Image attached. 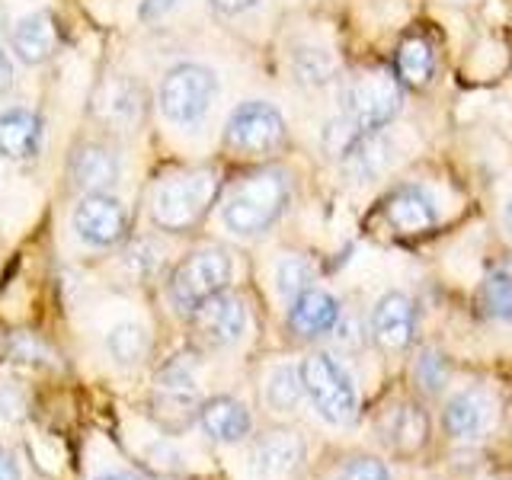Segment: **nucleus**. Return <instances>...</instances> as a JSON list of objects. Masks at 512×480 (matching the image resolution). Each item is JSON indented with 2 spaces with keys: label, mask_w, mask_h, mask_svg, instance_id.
<instances>
[{
  "label": "nucleus",
  "mask_w": 512,
  "mask_h": 480,
  "mask_svg": "<svg viewBox=\"0 0 512 480\" xmlns=\"http://www.w3.org/2000/svg\"><path fill=\"white\" fill-rule=\"evenodd\" d=\"M448 359L442 356L439 349H423L420 352V359H416L413 365V381H416V388H420L423 394H442L445 391V384H448Z\"/></svg>",
  "instance_id": "obj_28"
},
{
  "label": "nucleus",
  "mask_w": 512,
  "mask_h": 480,
  "mask_svg": "<svg viewBox=\"0 0 512 480\" xmlns=\"http://www.w3.org/2000/svg\"><path fill=\"white\" fill-rule=\"evenodd\" d=\"M199 381L192 375V362L176 356L160 368L151 394V416L164 432H183L199 420Z\"/></svg>",
  "instance_id": "obj_7"
},
{
  "label": "nucleus",
  "mask_w": 512,
  "mask_h": 480,
  "mask_svg": "<svg viewBox=\"0 0 512 480\" xmlns=\"http://www.w3.org/2000/svg\"><path fill=\"white\" fill-rule=\"evenodd\" d=\"M496 416H500V404H496L493 391L484 388V384H471V388H461L445 400L442 432L461 445L480 442L493 432Z\"/></svg>",
  "instance_id": "obj_10"
},
{
  "label": "nucleus",
  "mask_w": 512,
  "mask_h": 480,
  "mask_svg": "<svg viewBox=\"0 0 512 480\" xmlns=\"http://www.w3.org/2000/svg\"><path fill=\"white\" fill-rule=\"evenodd\" d=\"M480 311L496 324H512V269L493 266L480 282Z\"/></svg>",
  "instance_id": "obj_23"
},
{
  "label": "nucleus",
  "mask_w": 512,
  "mask_h": 480,
  "mask_svg": "<svg viewBox=\"0 0 512 480\" xmlns=\"http://www.w3.org/2000/svg\"><path fill=\"white\" fill-rule=\"evenodd\" d=\"M218 93V77L202 64H176L160 84V109L173 125H199L212 109Z\"/></svg>",
  "instance_id": "obj_8"
},
{
  "label": "nucleus",
  "mask_w": 512,
  "mask_h": 480,
  "mask_svg": "<svg viewBox=\"0 0 512 480\" xmlns=\"http://www.w3.org/2000/svg\"><path fill=\"white\" fill-rule=\"evenodd\" d=\"M263 397L269 410L276 413H295L304 400V384H301V372L295 365H276L266 378Z\"/></svg>",
  "instance_id": "obj_25"
},
{
  "label": "nucleus",
  "mask_w": 512,
  "mask_h": 480,
  "mask_svg": "<svg viewBox=\"0 0 512 480\" xmlns=\"http://www.w3.org/2000/svg\"><path fill=\"white\" fill-rule=\"evenodd\" d=\"M381 439L388 442L394 452L413 455L420 452L429 439V416L416 400H400L381 420Z\"/></svg>",
  "instance_id": "obj_20"
},
{
  "label": "nucleus",
  "mask_w": 512,
  "mask_h": 480,
  "mask_svg": "<svg viewBox=\"0 0 512 480\" xmlns=\"http://www.w3.org/2000/svg\"><path fill=\"white\" fill-rule=\"evenodd\" d=\"M256 4H260V0H212V7L224 16H237V13L256 7Z\"/></svg>",
  "instance_id": "obj_34"
},
{
  "label": "nucleus",
  "mask_w": 512,
  "mask_h": 480,
  "mask_svg": "<svg viewBox=\"0 0 512 480\" xmlns=\"http://www.w3.org/2000/svg\"><path fill=\"white\" fill-rule=\"evenodd\" d=\"M10 42H13V52H16V58H20V61H26V64L48 61V58L55 55V48H58L55 16L42 13V10L23 16V20L13 26Z\"/></svg>",
  "instance_id": "obj_22"
},
{
  "label": "nucleus",
  "mask_w": 512,
  "mask_h": 480,
  "mask_svg": "<svg viewBox=\"0 0 512 480\" xmlns=\"http://www.w3.org/2000/svg\"><path fill=\"white\" fill-rule=\"evenodd\" d=\"M173 7H176V0H141L138 16L144 23H157V20H164Z\"/></svg>",
  "instance_id": "obj_33"
},
{
  "label": "nucleus",
  "mask_w": 512,
  "mask_h": 480,
  "mask_svg": "<svg viewBox=\"0 0 512 480\" xmlns=\"http://www.w3.org/2000/svg\"><path fill=\"white\" fill-rule=\"evenodd\" d=\"M304 397L311 400L314 410L333 426H349L359 416V391L352 384L346 365L330 356V352H311L298 365Z\"/></svg>",
  "instance_id": "obj_4"
},
{
  "label": "nucleus",
  "mask_w": 512,
  "mask_h": 480,
  "mask_svg": "<svg viewBox=\"0 0 512 480\" xmlns=\"http://www.w3.org/2000/svg\"><path fill=\"white\" fill-rule=\"evenodd\" d=\"M93 112L112 132H135L148 112V96L132 77H106L93 93Z\"/></svg>",
  "instance_id": "obj_13"
},
{
  "label": "nucleus",
  "mask_w": 512,
  "mask_h": 480,
  "mask_svg": "<svg viewBox=\"0 0 512 480\" xmlns=\"http://www.w3.org/2000/svg\"><path fill=\"white\" fill-rule=\"evenodd\" d=\"M7 36V13H4V7H0V39Z\"/></svg>",
  "instance_id": "obj_39"
},
{
  "label": "nucleus",
  "mask_w": 512,
  "mask_h": 480,
  "mask_svg": "<svg viewBox=\"0 0 512 480\" xmlns=\"http://www.w3.org/2000/svg\"><path fill=\"white\" fill-rule=\"evenodd\" d=\"M199 423L215 442H244L253 429L250 410L234 397H212L199 407Z\"/></svg>",
  "instance_id": "obj_21"
},
{
  "label": "nucleus",
  "mask_w": 512,
  "mask_h": 480,
  "mask_svg": "<svg viewBox=\"0 0 512 480\" xmlns=\"http://www.w3.org/2000/svg\"><path fill=\"white\" fill-rule=\"evenodd\" d=\"M400 106H404V90H400L397 77L384 68L356 71L340 87V116L365 132H378V128L391 125Z\"/></svg>",
  "instance_id": "obj_5"
},
{
  "label": "nucleus",
  "mask_w": 512,
  "mask_h": 480,
  "mask_svg": "<svg viewBox=\"0 0 512 480\" xmlns=\"http://www.w3.org/2000/svg\"><path fill=\"white\" fill-rule=\"evenodd\" d=\"M247 464L260 480L292 477L304 464V439L295 429H269L260 439H253Z\"/></svg>",
  "instance_id": "obj_14"
},
{
  "label": "nucleus",
  "mask_w": 512,
  "mask_h": 480,
  "mask_svg": "<svg viewBox=\"0 0 512 480\" xmlns=\"http://www.w3.org/2000/svg\"><path fill=\"white\" fill-rule=\"evenodd\" d=\"M340 480H391V471L384 468V461L372 455H356L343 464Z\"/></svg>",
  "instance_id": "obj_32"
},
{
  "label": "nucleus",
  "mask_w": 512,
  "mask_h": 480,
  "mask_svg": "<svg viewBox=\"0 0 512 480\" xmlns=\"http://www.w3.org/2000/svg\"><path fill=\"white\" fill-rule=\"evenodd\" d=\"M372 340L388 352H407L416 340V304L404 292H388L372 308Z\"/></svg>",
  "instance_id": "obj_15"
},
{
  "label": "nucleus",
  "mask_w": 512,
  "mask_h": 480,
  "mask_svg": "<svg viewBox=\"0 0 512 480\" xmlns=\"http://www.w3.org/2000/svg\"><path fill=\"white\" fill-rule=\"evenodd\" d=\"M20 464H16V458L7 452L4 445H0V480H20Z\"/></svg>",
  "instance_id": "obj_35"
},
{
  "label": "nucleus",
  "mask_w": 512,
  "mask_h": 480,
  "mask_svg": "<svg viewBox=\"0 0 512 480\" xmlns=\"http://www.w3.org/2000/svg\"><path fill=\"white\" fill-rule=\"evenodd\" d=\"M343 308L330 292L324 288H308L298 298H292V308H288V330L301 340H317V336L333 333V327L340 324Z\"/></svg>",
  "instance_id": "obj_17"
},
{
  "label": "nucleus",
  "mask_w": 512,
  "mask_h": 480,
  "mask_svg": "<svg viewBox=\"0 0 512 480\" xmlns=\"http://www.w3.org/2000/svg\"><path fill=\"white\" fill-rule=\"evenodd\" d=\"M285 119L276 106L263 100L240 103L228 125H224V148L237 157H263L276 154L285 144Z\"/></svg>",
  "instance_id": "obj_9"
},
{
  "label": "nucleus",
  "mask_w": 512,
  "mask_h": 480,
  "mask_svg": "<svg viewBox=\"0 0 512 480\" xmlns=\"http://www.w3.org/2000/svg\"><path fill=\"white\" fill-rule=\"evenodd\" d=\"M125 266L135 272V279H151L154 269L160 266V250L154 240H135L125 250Z\"/></svg>",
  "instance_id": "obj_31"
},
{
  "label": "nucleus",
  "mask_w": 512,
  "mask_h": 480,
  "mask_svg": "<svg viewBox=\"0 0 512 480\" xmlns=\"http://www.w3.org/2000/svg\"><path fill=\"white\" fill-rule=\"evenodd\" d=\"M311 282H314V266L304 260V256H285V260L276 266L279 295H285L288 301L298 298L301 292H308Z\"/></svg>",
  "instance_id": "obj_29"
},
{
  "label": "nucleus",
  "mask_w": 512,
  "mask_h": 480,
  "mask_svg": "<svg viewBox=\"0 0 512 480\" xmlns=\"http://www.w3.org/2000/svg\"><path fill=\"white\" fill-rule=\"evenodd\" d=\"M45 125L39 112L13 106L0 112V154L7 160H32L42 148Z\"/></svg>",
  "instance_id": "obj_19"
},
{
  "label": "nucleus",
  "mask_w": 512,
  "mask_h": 480,
  "mask_svg": "<svg viewBox=\"0 0 512 480\" xmlns=\"http://www.w3.org/2000/svg\"><path fill=\"white\" fill-rule=\"evenodd\" d=\"M320 144H324V151L333 164L343 170L346 180H356V183L375 180V176H381L394 160V144L384 135V128L365 132V128L352 125L343 116L324 125Z\"/></svg>",
  "instance_id": "obj_3"
},
{
  "label": "nucleus",
  "mask_w": 512,
  "mask_h": 480,
  "mask_svg": "<svg viewBox=\"0 0 512 480\" xmlns=\"http://www.w3.org/2000/svg\"><path fill=\"white\" fill-rule=\"evenodd\" d=\"M192 320V336L205 349H228L234 346L247 330V304L234 292H218L208 301H202L196 311L189 314Z\"/></svg>",
  "instance_id": "obj_11"
},
{
  "label": "nucleus",
  "mask_w": 512,
  "mask_h": 480,
  "mask_svg": "<svg viewBox=\"0 0 512 480\" xmlns=\"http://www.w3.org/2000/svg\"><path fill=\"white\" fill-rule=\"evenodd\" d=\"M384 218L400 234H423L439 221V208L423 186H400L384 202Z\"/></svg>",
  "instance_id": "obj_18"
},
{
  "label": "nucleus",
  "mask_w": 512,
  "mask_h": 480,
  "mask_svg": "<svg viewBox=\"0 0 512 480\" xmlns=\"http://www.w3.org/2000/svg\"><path fill=\"white\" fill-rule=\"evenodd\" d=\"M96 480H138L135 474H103V477H96Z\"/></svg>",
  "instance_id": "obj_38"
},
{
  "label": "nucleus",
  "mask_w": 512,
  "mask_h": 480,
  "mask_svg": "<svg viewBox=\"0 0 512 480\" xmlns=\"http://www.w3.org/2000/svg\"><path fill=\"white\" fill-rule=\"evenodd\" d=\"M231 282V256L221 247H205L189 253L186 260L170 272L167 298L180 314H192L202 301L224 292Z\"/></svg>",
  "instance_id": "obj_6"
},
{
  "label": "nucleus",
  "mask_w": 512,
  "mask_h": 480,
  "mask_svg": "<svg viewBox=\"0 0 512 480\" xmlns=\"http://www.w3.org/2000/svg\"><path fill=\"white\" fill-rule=\"evenodd\" d=\"M500 221H503V231H506V237L512 240V192H509V196H506V202H503Z\"/></svg>",
  "instance_id": "obj_37"
},
{
  "label": "nucleus",
  "mask_w": 512,
  "mask_h": 480,
  "mask_svg": "<svg viewBox=\"0 0 512 480\" xmlns=\"http://www.w3.org/2000/svg\"><path fill=\"white\" fill-rule=\"evenodd\" d=\"M106 349L116 365H138L151 352V333L141 324H119L106 336Z\"/></svg>",
  "instance_id": "obj_26"
},
{
  "label": "nucleus",
  "mask_w": 512,
  "mask_h": 480,
  "mask_svg": "<svg viewBox=\"0 0 512 480\" xmlns=\"http://www.w3.org/2000/svg\"><path fill=\"white\" fill-rule=\"evenodd\" d=\"M218 196V173L212 167L183 170L160 180L151 199V215L157 228L170 234H186L202 221L208 205Z\"/></svg>",
  "instance_id": "obj_2"
},
{
  "label": "nucleus",
  "mask_w": 512,
  "mask_h": 480,
  "mask_svg": "<svg viewBox=\"0 0 512 480\" xmlns=\"http://www.w3.org/2000/svg\"><path fill=\"white\" fill-rule=\"evenodd\" d=\"M288 199H292L288 173L260 170L231 189L228 202L221 208V218L228 224V231H234L237 237H260L285 215Z\"/></svg>",
  "instance_id": "obj_1"
},
{
  "label": "nucleus",
  "mask_w": 512,
  "mask_h": 480,
  "mask_svg": "<svg viewBox=\"0 0 512 480\" xmlns=\"http://www.w3.org/2000/svg\"><path fill=\"white\" fill-rule=\"evenodd\" d=\"M10 87H13V61L4 48H0V96H4Z\"/></svg>",
  "instance_id": "obj_36"
},
{
  "label": "nucleus",
  "mask_w": 512,
  "mask_h": 480,
  "mask_svg": "<svg viewBox=\"0 0 512 480\" xmlns=\"http://www.w3.org/2000/svg\"><path fill=\"white\" fill-rule=\"evenodd\" d=\"M68 173L71 183L84 192H109L119 183L122 176V164L119 154L109 148L103 141H80L71 160H68Z\"/></svg>",
  "instance_id": "obj_16"
},
{
  "label": "nucleus",
  "mask_w": 512,
  "mask_h": 480,
  "mask_svg": "<svg viewBox=\"0 0 512 480\" xmlns=\"http://www.w3.org/2000/svg\"><path fill=\"white\" fill-rule=\"evenodd\" d=\"M432 68H436V61H432V48L426 39H407L397 48V74L404 84L426 87L432 80Z\"/></svg>",
  "instance_id": "obj_27"
},
{
  "label": "nucleus",
  "mask_w": 512,
  "mask_h": 480,
  "mask_svg": "<svg viewBox=\"0 0 512 480\" xmlns=\"http://www.w3.org/2000/svg\"><path fill=\"white\" fill-rule=\"evenodd\" d=\"M10 356L20 359V362H32V365H58L55 352L32 333H13L10 336Z\"/></svg>",
  "instance_id": "obj_30"
},
{
  "label": "nucleus",
  "mask_w": 512,
  "mask_h": 480,
  "mask_svg": "<svg viewBox=\"0 0 512 480\" xmlns=\"http://www.w3.org/2000/svg\"><path fill=\"white\" fill-rule=\"evenodd\" d=\"M336 74V64L330 58L327 48L320 45H298L292 52V77L298 80L301 87L317 90V87H327Z\"/></svg>",
  "instance_id": "obj_24"
},
{
  "label": "nucleus",
  "mask_w": 512,
  "mask_h": 480,
  "mask_svg": "<svg viewBox=\"0 0 512 480\" xmlns=\"http://www.w3.org/2000/svg\"><path fill=\"white\" fill-rule=\"evenodd\" d=\"M74 231L90 247H116L128 231V212L109 192H87L74 208Z\"/></svg>",
  "instance_id": "obj_12"
}]
</instances>
